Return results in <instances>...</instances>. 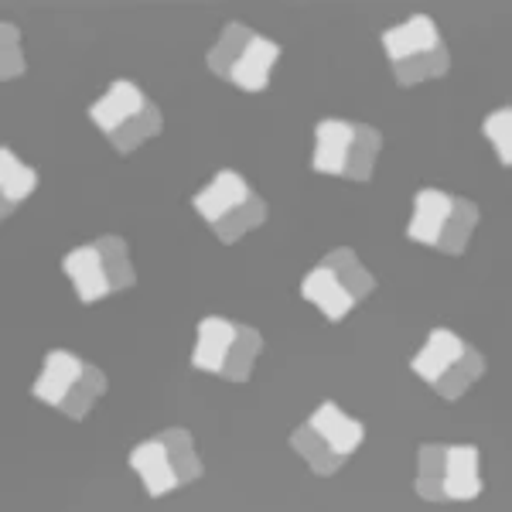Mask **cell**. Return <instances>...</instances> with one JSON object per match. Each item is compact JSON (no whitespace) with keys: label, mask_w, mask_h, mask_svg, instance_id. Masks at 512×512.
I'll use <instances>...</instances> for the list:
<instances>
[{"label":"cell","mask_w":512,"mask_h":512,"mask_svg":"<svg viewBox=\"0 0 512 512\" xmlns=\"http://www.w3.org/2000/svg\"><path fill=\"white\" fill-rule=\"evenodd\" d=\"M144 103L147 99L134 82L117 79L110 86V93L99 99V103L89 106V120H93L103 134H113V130H120L130 117H137V113L144 110Z\"/></svg>","instance_id":"1"},{"label":"cell","mask_w":512,"mask_h":512,"mask_svg":"<svg viewBox=\"0 0 512 512\" xmlns=\"http://www.w3.org/2000/svg\"><path fill=\"white\" fill-rule=\"evenodd\" d=\"M482 492L478 478V448L472 444H454L444 448V499H475Z\"/></svg>","instance_id":"2"},{"label":"cell","mask_w":512,"mask_h":512,"mask_svg":"<svg viewBox=\"0 0 512 512\" xmlns=\"http://www.w3.org/2000/svg\"><path fill=\"white\" fill-rule=\"evenodd\" d=\"M62 270L72 277V284H76L79 301L93 304V301H99L103 294H110V280H106L103 256H99L96 243H93V246H79V250H72V253L62 260Z\"/></svg>","instance_id":"3"},{"label":"cell","mask_w":512,"mask_h":512,"mask_svg":"<svg viewBox=\"0 0 512 512\" xmlns=\"http://www.w3.org/2000/svg\"><path fill=\"white\" fill-rule=\"evenodd\" d=\"M82 366L86 362L79 359V355H72V352H65V349H55V352H48L45 355V369H41V376H38V383H35V393L38 400H45V403H59L65 400V393L76 386V379L82 376Z\"/></svg>","instance_id":"4"},{"label":"cell","mask_w":512,"mask_h":512,"mask_svg":"<svg viewBox=\"0 0 512 512\" xmlns=\"http://www.w3.org/2000/svg\"><path fill=\"white\" fill-rule=\"evenodd\" d=\"M277 55H280V48L274 41L253 35L246 52L239 55V62L233 65V72H229V79H233L239 89H246V93H263L270 82V65L277 62Z\"/></svg>","instance_id":"5"},{"label":"cell","mask_w":512,"mask_h":512,"mask_svg":"<svg viewBox=\"0 0 512 512\" xmlns=\"http://www.w3.org/2000/svg\"><path fill=\"white\" fill-rule=\"evenodd\" d=\"M355 134V123L345 120H321L315 127V171H325V175H342L345 171V158H349V144Z\"/></svg>","instance_id":"6"},{"label":"cell","mask_w":512,"mask_h":512,"mask_svg":"<svg viewBox=\"0 0 512 512\" xmlns=\"http://www.w3.org/2000/svg\"><path fill=\"white\" fill-rule=\"evenodd\" d=\"M130 465L140 472V478H144V485L151 495H164L168 489H175L178 485V475H175V468H171L168 444H164L161 437L137 444L134 454H130Z\"/></svg>","instance_id":"7"},{"label":"cell","mask_w":512,"mask_h":512,"mask_svg":"<svg viewBox=\"0 0 512 512\" xmlns=\"http://www.w3.org/2000/svg\"><path fill=\"white\" fill-rule=\"evenodd\" d=\"M236 342V325L226 318H202L198 321V345L192 352V366L205 373H219L226 362L229 345Z\"/></svg>","instance_id":"8"},{"label":"cell","mask_w":512,"mask_h":512,"mask_svg":"<svg viewBox=\"0 0 512 512\" xmlns=\"http://www.w3.org/2000/svg\"><path fill=\"white\" fill-rule=\"evenodd\" d=\"M250 198V188H246V181L236 175V171H219L216 181H212L205 192L195 195V209L202 219L209 222H219L226 212L239 209V205Z\"/></svg>","instance_id":"9"},{"label":"cell","mask_w":512,"mask_h":512,"mask_svg":"<svg viewBox=\"0 0 512 512\" xmlns=\"http://www.w3.org/2000/svg\"><path fill=\"white\" fill-rule=\"evenodd\" d=\"M434 45H441V38H437V28L427 14H417V18H410L407 24L390 28L383 35V48H386V55H390V62H403V59H410V55L431 52Z\"/></svg>","instance_id":"10"},{"label":"cell","mask_w":512,"mask_h":512,"mask_svg":"<svg viewBox=\"0 0 512 512\" xmlns=\"http://www.w3.org/2000/svg\"><path fill=\"white\" fill-rule=\"evenodd\" d=\"M308 424L332 444V451L345 454V458H349V454L362 444V437H366V427H362L359 420H352L345 410H338L335 403H321Z\"/></svg>","instance_id":"11"},{"label":"cell","mask_w":512,"mask_h":512,"mask_svg":"<svg viewBox=\"0 0 512 512\" xmlns=\"http://www.w3.org/2000/svg\"><path fill=\"white\" fill-rule=\"evenodd\" d=\"M451 212V195L437 192V188H424L414 198V219L407 226V236L414 243H437V233H441L444 219Z\"/></svg>","instance_id":"12"},{"label":"cell","mask_w":512,"mask_h":512,"mask_svg":"<svg viewBox=\"0 0 512 512\" xmlns=\"http://www.w3.org/2000/svg\"><path fill=\"white\" fill-rule=\"evenodd\" d=\"M301 294L308 297V301H315L318 308L325 311L328 321H342L352 311V304H355L349 297V291H345V287L335 280L332 270H325V267H315L308 277H304Z\"/></svg>","instance_id":"13"},{"label":"cell","mask_w":512,"mask_h":512,"mask_svg":"<svg viewBox=\"0 0 512 512\" xmlns=\"http://www.w3.org/2000/svg\"><path fill=\"white\" fill-rule=\"evenodd\" d=\"M461 349H465V342H461L458 335L448 332V328H434L431 338H427V345L414 355V362H410V369H414V373H417L420 379H427V383H434V379L441 376L454 359H458Z\"/></svg>","instance_id":"14"},{"label":"cell","mask_w":512,"mask_h":512,"mask_svg":"<svg viewBox=\"0 0 512 512\" xmlns=\"http://www.w3.org/2000/svg\"><path fill=\"white\" fill-rule=\"evenodd\" d=\"M291 448H294L297 454H301V458L311 465V472L321 475V478L335 475L338 468L345 465V454L332 451V444H328L325 437H321L311 424H301V427H297V431L291 434Z\"/></svg>","instance_id":"15"},{"label":"cell","mask_w":512,"mask_h":512,"mask_svg":"<svg viewBox=\"0 0 512 512\" xmlns=\"http://www.w3.org/2000/svg\"><path fill=\"white\" fill-rule=\"evenodd\" d=\"M321 267L325 270H332L338 284L349 291L352 301H362L366 294H373V287H376V280L373 274H369L366 267L359 263V256H355V250H349V246H342V250H332L321 260Z\"/></svg>","instance_id":"16"},{"label":"cell","mask_w":512,"mask_h":512,"mask_svg":"<svg viewBox=\"0 0 512 512\" xmlns=\"http://www.w3.org/2000/svg\"><path fill=\"white\" fill-rule=\"evenodd\" d=\"M482 373H485V355L475 352V349H468V345H465L458 359H454L451 366L434 379V390L441 393L444 400H458V396L465 393L468 386H472Z\"/></svg>","instance_id":"17"},{"label":"cell","mask_w":512,"mask_h":512,"mask_svg":"<svg viewBox=\"0 0 512 512\" xmlns=\"http://www.w3.org/2000/svg\"><path fill=\"white\" fill-rule=\"evenodd\" d=\"M475 226H478L475 202H468V198H451V212H448V219H444L434 246H441V250L451 253V256L465 253V243H468V236H472Z\"/></svg>","instance_id":"18"},{"label":"cell","mask_w":512,"mask_h":512,"mask_svg":"<svg viewBox=\"0 0 512 512\" xmlns=\"http://www.w3.org/2000/svg\"><path fill=\"white\" fill-rule=\"evenodd\" d=\"M35 185H38V171L14 158L11 147H0V195H4V216L24 195L35 192Z\"/></svg>","instance_id":"19"},{"label":"cell","mask_w":512,"mask_h":512,"mask_svg":"<svg viewBox=\"0 0 512 512\" xmlns=\"http://www.w3.org/2000/svg\"><path fill=\"white\" fill-rule=\"evenodd\" d=\"M448 69H451V55L444 45H434L431 52H420L403 62H393V76L400 86H417V82H424V79H441V76H448Z\"/></svg>","instance_id":"20"},{"label":"cell","mask_w":512,"mask_h":512,"mask_svg":"<svg viewBox=\"0 0 512 512\" xmlns=\"http://www.w3.org/2000/svg\"><path fill=\"white\" fill-rule=\"evenodd\" d=\"M379 144H383V137H379L376 127L355 123V134H352V144H349V158H345L342 178H352V181H369V178H373V164H376Z\"/></svg>","instance_id":"21"},{"label":"cell","mask_w":512,"mask_h":512,"mask_svg":"<svg viewBox=\"0 0 512 512\" xmlns=\"http://www.w3.org/2000/svg\"><path fill=\"white\" fill-rule=\"evenodd\" d=\"M260 349H263L260 332L250 328V325H236V342L229 345L226 362H222L219 373L226 376V379H233V383H246V379H250V369H253L256 355H260Z\"/></svg>","instance_id":"22"},{"label":"cell","mask_w":512,"mask_h":512,"mask_svg":"<svg viewBox=\"0 0 512 512\" xmlns=\"http://www.w3.org/2000/svg\"><path fill=\"white\" fill-rule=\"evenodd\" d=\"M253 41V31L246 28V24H226V31H222L219 45L209 48V55H205V62H209V69L216 72V76L229 79V72H233V65L239 62V55L246 52V45Z\"/></svg>","instance_id":"23"},{"label":"cell","mask_w":512,"mask_h":512,"mask_svg":"<svg viewBox=\"0 0 512 512\" xmlns=\"http://www.w3.org/2000/svg\"><path fill=\"white\" fill-rule=\"evenodd\" d=\"M106 393V376H103V369L99 366H82V376L76 379V386H72L69 393H65V400L59 403V407L69 414L72 420H82L89 414V407L96 403V396H103Z\"/></svg>","instance_id":"24"},{"label":"cell","mask_w":512,"mask_h":512,"mask_svg":"<svg viewBox=\"0 0 512 512\" xmlns=\"http://www.w3.org/2000/svg\"><path fill=\"white\" fill-rule=\"evenodd\" d=\"M158 437H161L164 444H168L171 468H175V475H178V485L202 478V461H198L195 441H192V434H188L185 427H171V431H164V434H158Z\"/></svg>","instance_id":"25"},{"label":"cell","mask_w":512,"mask_h":512,"mask_svg":"<svg viewBox=\"0 0 512 512\" xmlns=\"http://www.w3.org/2000/svg\"><path fill=\"white\" fill-rule=\"evenodd\" d=\"M161 134V110L147 99L144 110L137 113V117H130L127 123H123L120 130H113V147H117L120 154H130L134 147L144 144L147 137H158Z\"/></svg>","instance_id":"26"},{"label":"cell","mask_w":512,"mask_h":512,"mask_svg":"<svg viewBox=\"0 0 512 512\" xmlns=\"http://www.w3.org/2000/svg\"><path fill=\"white\" fill-rule=\"evenodd\" d=\"M263 219H267V202H263L260 195H250L239 209L226 212L219 222H212V229H216V236L222 239V243H236L239 236L256 229Z\"/></svg>","instance_id":"27"},{"label":"cell","mask_w":512,"mask_h":512,"mask_svg":"<svg viewBox=\"0 0 512 512\" xmlns=\"http://www.w3.org/2000/svg\"><path fill=\"white\" fill-rule=\"evenodd\" d=\"M96 250L103 256V270L106 280H110V291H120V287H134V267L127 260V243L120 236H99Z\"/></svg>","instance_id":"28"},{"label":"cell","mask_w":512,"mask_h":512,"mask_svg":"<svg viewBox=\"0 0 512 512\" xmlns=\"http://www.w3.org/2000/svg\"><path fill=\"white\" fill-rule=\"evenodd\" d=\"M24 72L21 55V31L11 21L0 24V79H14Z\"/></svg>","instance_id":"29"},{"label":"cell","mask_w":512,"mask_h":512,"mask_svg":"<svg viewBox=\"0 0 512 512\" xmlns=\"http://www.w3.org/2000/svg\"><path fill=\"white\" fill-rule=\"evenodd\" d=\"M485 137L495 144V151H499V161L509 164L512 161V110L509 106H502V110L489 113V120H485Z\"/></svg>","instance_id":"30"},{"label":"cell","mask_w":512,"mask_h":512,"mask_svg":"<svg viewBox=\"0 0 512 512\" xmlns=\"http://www.w3.org/2000/svg\"><path fill=\"white\" fill-rule=\"evenodd\" d=\"M417 475L441 478L444 482V444H420L417 448Z\"/></svg>","instance_id":"31"}]
</instances>
